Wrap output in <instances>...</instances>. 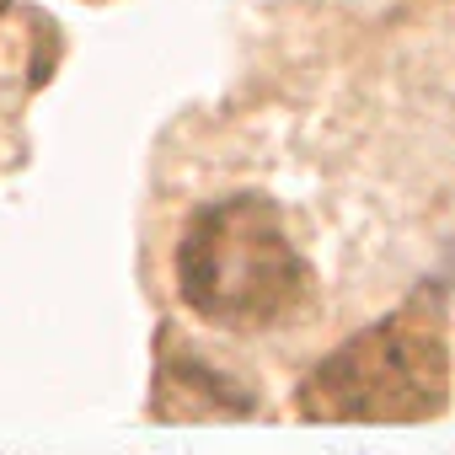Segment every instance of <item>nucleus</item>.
I'll list each match as a JSON object with an SVG mask.
<instances>
[{
  "label": "nucleus",
  "mask_w": 455,
  "mask_h": 455,
  "mask_svg": "<svg viewBox=\"0 0 455 455\" xmlns=\"http://www.w3.org/2000/svg\"><path fill=\"white\" fill-rule=\"evenodd\" d=\"M444 386H450L444 316L439 306L412 300L370 322L343 348H332L316 364L311 386L300 391V407L311 418L402 423V418H434L444 407Z\"/></svg>",
  "instance_id": "obj_2"
},
{
  "label": "nucleus",
  "mask_w": 455,
  "mask_h": 455,
  "mask_svg": "<svg viewBox=\"0 0 455 455\" xmlns=\"http://www.w3.org/2000/svg\"><path fill=\"white\" fill-rule=\"evenodd\" d=\"M177 295L214 327H268L306 295V263L268 198H225L188 220L177 242Z\"/></svg>",
  "instance_id": "obj_1"
},
{
  "label": "nucleus",
  "mask_w": 455,
  "mask_h": 455,
  "mask_svg": "<svg viewBox=\"0 0 455 455\" xmlns=\"http://www.w3.org/2000/svg\"><path fill=\"white\" fill-rule=\"evenodd\" d=\"M0 6H6V0H0Z\"/></svg>",
  "instance_id": "obj_3"
}]
</instances>
